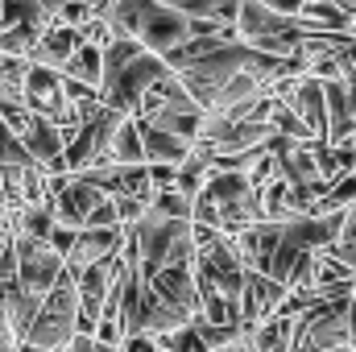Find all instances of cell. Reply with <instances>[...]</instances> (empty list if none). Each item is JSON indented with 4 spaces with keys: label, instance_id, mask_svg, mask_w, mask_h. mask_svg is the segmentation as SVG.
Masks as SVG:
<instances>
[{
    "label": "cell",
    "instance_id": "obj_1",
    "mask_svg": "<svg viewBox=\"0 0 356 352\" xmlns=\"http://www.w3.org/2000/svg\"><path fill=\"white\" fill-rule=\"evenodd\" d=\"M104 21L112 33H129L154 54H166L191 38V17H182L166 0H116Z\"/></svg>",
    "mask_w": 356,
    "mask_h": 352
},
{
    "label": "cell",
    "instance_id": "obj_22",
    "mask_svg": "<svg viewBox=\"0 0 356 352\" xmlns=\"http://www.w3.org/2000/svg\"><path fill=\"white\" fill-rule=\"evenodd\" d=\"M116 352H158V340L145 336V332H129V336H120Z\"/></svg>",
    "mask_w": 356,
    "mask_h": 352
},
{
    "label": "cell",
    "instance_id": "obj_27",
    "mask_svg": "<svg viewBox=\"0 0 356 352\" xmlns=\"http://www.w3.org/2000/svg\"><path fill=\"white\" fill-rule=\"evenodd\" d=\"M266 352H290V340H286V344H273V349H266Z\"/></svg>",
    "mask_w": 356,
    "mask_h": 352
},
{
    "label": "cell",
    "instance_id": "obj_6",
    "mask_svg": "<svg viewBox=\"0 0 356 352\" xmlns=\"http://www.w3.org/2000/svg\"><path fill=\"white\" fill-rule=\"evenodd\" d=\"M286 298V282L269 278L261 269H245V282H241V323H257L277 311V303Z\"/></svg>",
    "mask_w": 356,
    "mask_h": 352
},
{
    "label": "cell",
    "instance_id": "obj_13",
    "mask_svg": "<svg viewBox=\"0 0 356 352\" xmlns=\"http://www.w3.org/2000/svg\"><path fill=\"white\" fill-rule=\"evenodd\" d=\"M108 162H120V166L145 162V154H141V133H137V120H133V116H120V125L112 129V137H108Z\"/></svg>",
    "mask_w": 356,
    "mask_h": 352
},
{
    "label": "cell",
    "instance_id": "obj_5",
    "mask_svg": "<svg viewBox=\"0 0 356 352\" xmlns=\"http://www.w3.org/2000/svg\"><path fill=\"white\" fill-rule=\"evenodd\" d=\"M21 145H25V154L42 166V175H58V170H67V162H63V133H58L54 120L29 112V125L21 129Z\"/></svg>",
    "mask_w": 356,
    "mask_h": 352
},
{
    "label": "cell",
    "instance_id": "obj_3",
    "mask_svg": "<svg viewBox=\"0 0 356 352\" xmlns=\"http://www.w3.org/2000/svg\"><path fill=\"white\" fill-rule=\"evenodd\" d=\"M13 253H17V282L29 290V294H46L54 286V278L63 273V257L38 241V237H25V232H13Z\"/></svg>",
    "mask_w": 356,
    "mask_h": 352
},
{
    "label": "cell",
    "instance_id": "obj_21",
    "mask_svg": "<svg viewBox=\"0 0 356 352\" xmlns=\"http://www.w3.org/2000/svg\"><path fill=\"white\" fill-rule=\"evenodd\" d=\"M63 352H116V344H104L88 332H71V340L63 344Z\"/></svg>",
    "mask_w": 356,
    "mask_h": 352
},
{
    "label": "cell",
    "instance_id": "obj_25",
    "mask_svg": "<svg viewBox=\"0 0 356 352\" xmlns=\"http://www.w3.org/2000/svg\"><path fill=\"white\" fill-rule=\"evenodd\" d=\"M261 4H269V8L282 13V17H294V13L302 8V0H261Z\"/></svg>",
    "mask_w": 356,
    "mask_h": 352
},
{
    "label": "cell",
    "instance_id": "obj_7",
    "mask_svg": "<svg viewBox=\"0 0 356 352\" xmlns=\"http://www.w3.org/2000/svg\"><path fill=\"white\" fill-rule=\"evenodd\" d=\"M145 290L158 294L170 307H182L186 315H199V290H195V278H191L186 265H158L145 278Z\"/></svg>",
    "mask_w": 356,
    "mask_h": 352
},
{
    "label": "cell",
    "instance_id": "obj_18",
    "mask_svg": "<svg viewBox=\"0 0 356 352\" xmlns=\"http://www.w3.org/2000/svg\"><path fill=\"white\" fill-rule=\"evenodd\" d=\"M91 17H95V8H91V0H67V4H58L54 8V21H63V25H88Z\"/></svg>",
    "mask_w": 356,
    "mask_h": 352
},
{
    "label": "cell",
    "instance_id": "obj_23",
    "mask_svg": "<svg viewBox=\"0 0 356 352\" xmlns=\"http://www.w3.org/2000/svg\"><path fill=\"white\" fill-rule=\"evenodd\" d=\"M75 232H79V228H67V224H54V228H50V237H46V245H50V249H54V253L63 257V253L71 249V241H75Z\"/></svg>",
    "mask_w": 356,
    "mask_h": 352
},
{
    "label": "cell",
    "instance_id": "obj_12",
    "mask_svg": "<svg viewBox=\"0 0 356 352\" xmlns=\"http://www.w3.org/2000/svg\"><path fill=\"white\" fill-rule=\"evenodd\" d=\"M186 319H191V315H186L182 307H170V303H162L158 294L145 290V298H141V315H137V332H145V336H162V332L182 328Z\"/></svg>",
    "mask_w": 356,
    "mask_h": 352
},
{
    "label": "cell",
    "instance_id": "obj_10",
    "mask_svg": "<svg viewBox=\"0 0 356 352\" xmlns=\"http://www.w3.org/2000/svg\"><path fill=\"white\" fill-rule=\"evenodd\" d=\"M133 120H137V133H141V154H145V162H182V158H186L191 141H182L175 133H166V129L141 120V116H133Z\"/></svg>",
    "mask_w": 356,
    "mask_h": 352
},
{
    "label": "cell",
    "instance_id": "obj_15",
    "mask_svg": "<svg viewBox=\"0 0 356 352\" xmlns=\"http://www.w3.org/2000/svg\"><path fill=\"white\" fill-rule=\"evenodd\" d=\"M253 186H249V178L245 170H207L203 178V195L220 207V203H232V199H241V195H249Z\"/></svg>",
    "mask_w": 356,
    "mask_h": 352
},
{
    "label": "cell",
    "instance_id": "obj_16",
    "mask_svg": "<svg viewBox=\"0 0 356 352\" xmlns=\"http://www.w3.org/2000/svg\"><path fill=\"white\" fill-rule=\"evenodd\" d=\"M269 129H273V133H286V137H298V141L311 137V129L298 120V112H294L286 99H273V108H269Z\"/></svg>",
    "mask_w": 356,
    "mask_h": 352
},
{
    "label": "cell",
    "instance_id": "obj_2",
    "mask_svg": "<svg viewBox=\"0 0 356 352\" xmlns=\"http://www.w3.org/2000/svg\"><path fill=\"white\" fill-rule=\"evenodd\" d=\"M166 75H170V63H166L162 54H154V50H141V54H133V58H129V63H124V67L99 88V99H104L108 108L133 116L137 99L154 88L158 79H166Z\"/></svg>",
    "mask_w": 356,
    "mask_h": 352
},
{
    "label": "cell",
    "instance_id": "obj_9",
    "mask_svg": "<svg viewBox=\"0 0 356 352\" xmlns=\"http://www.w3.org/2000/svg\"><path fill=\"white\" fill-rule=\"evenodd\" d=\"M104 199V191L99 186H91L83 182L79 175L67 178V186L54 195V224H67V228H83V220H88V211Z\"/></svg>",
    "mask_w": 356,
    "mask_h": 352
},
{
    "label": "cell",
    "instance_id": "obj_20",
    "mask_svg": "<svg viewBox=\"0 0 356 352\" xmlns=\"http://www.w3.org/2000/svg\"><path fill=\"white\" fill-rule=\"evenodd\" d=\"M112 203H116V220H120V224H133V220L149 207V203L137 199V195H112Z\"/></svg>",
    "mask_w": 356,
    "mask_h": 352
},
{
    "label": "cell",
    "instance_id": "obj_14",
    "mask_svg": "<svg viewBox=\"0 0 356 352\" xmlns=\"http://www.w3.org/2000/svg\"><path fill=\"white\" fill-rule=\"evenodd\" d=\"M63 75H71V79H79V83H88V88L99 91V75H104L99 46H95V42H79V46H75V54L63 63Z\"/></svg>",
    "mask_w": 356,
    "mask_h": 352
},
{
    "label": "cell",
    "instance_id": "obj_11",
    "mask_svg": "<svg viewBox=\"0 0 356 352\" xmlns=\"http://www.w3.org/2000/svg\"><path fill=\"white\" fill-rule=\"evenodd\" d=\"M294 17L307 33H348V8H340L336 0H302Z\"/></svg>",
    "mask_w": 356,
    "mask_h": 352
},
{
    "label": "cell",
    "instance_id": "obj_26",
    "mask_svg": "<svg viewBox=\"0 0 356 352\" xmlns=\"http://www.w3.org/2000/svg\"><path fill=\"white\" fill-rule=\"evenodd\" d=\"M348 344L356 349V311H348Z\"/></svg>",
    "mask_w": 356,
    "mask_h": 352
},
{
    "label": "cell",
    "instance_id": "obj_8",
    "mask_svg": "<svg viewBox=\"0 0 356 352\" xmlns=\"http://www.w3.org/2000/svg\"><path fill=\"white\" fill-rule=\"evenodd\" d=\"M83 38H79V29L75 25H63V21H46L42 25V33H38V42L29 46V63H42V67H54V71H63V63L75 54V46H79Z\"/></svg>",
    "mask_w": 356,
    "mask_h": 352
},
{
    "label": "cell",
    "instance_id": "obj_19",
    "mask_svg": "<svg viewBox=\"0 0 356 352\" xmlns=\"http://www.w3.org/2000/svg\"><path fill=\"white\" fill-rule=\"evenodd\" d=\"M108 224H120V220H116V203H112V195H104V199L91 207L88 220H83V228H108Z\"/></svg>",
    "mask_w": 356,
    "mask_h": 352
},
{
    "label": "cell",
    "instance_id": "obj_29",
    "mask_svg": "<svg viewBox=\"0 0 356 352\" xmlns=\"http://www.w3.org/2000/svg\"><path fill=\"white\" fill-rule=\"evenodd\" d=\"M353 120H356V108H353Z\"/></svg>",
    "mask_w": 356,
    "mask_h": 352
},
{
    "label": "cell",
    "instance_id": "obj_4",
    "mask_svg": "<svg viewBox=\"0 0 356 352\" xmlns=\"http://www.w3.org/2000/svg\"><path fill=\"white\" fill-rule=\"evenodd\" d=\"M120 245H124V224L79 228L75 241H71V249L63 253V273H67V278H79L88 265L104 262V257H112V253H120Z\"/></svg>",
    "mask_w": 356,
    "mask_h": 352
},
{
    "label": "cell",
    "instance_id": "obj_17",
    "mask_svg": "<svg viewBox=\"0 0 356 352\" xmlns=\"http://www.w3.org/2000/svg\"><path fill=\"white\" fill-rule=\"evenodd\" d=\"M149 207H154L158 216H166V220H191V199L178 195L175 186H158V191L149 195Z\"/></svg>",
    "mask_w": 356,
    "mask_h": 352
},
{
    "label": "cell",
    "instance_id": "obj_30",
    "mask_svg": "<svg viewBox=\"0 0 356 352\" xmlns=\"http://www.w3.org/2000/svg\"><path fill=\"white\" fill-rule=\"evenodd\" d=\"M353 175H356V166H353Z\"/></svg>",
    "mask_w": 356,
    "mask_h": 352
},
{
    "label": "cell",
    "instance_id": "obj_28",
    "mask_svg": "<svg viewBox=\"0 0 356 352\" xmlns=\"http://www.w3.org/2000/svg\"><path fill=\"white\" fill-rule=\"evenodd\" d=\"M348 307L356 311V278H353V294H348Z\"/></svg>",
    "mask_w": 356,
    "mask_h": 352
},
{
    "label": "cell",
    "instance_id": "obj_24",
    "mask_svg": "<svg viewBox=\"0 0 356 352\" xmlns=\"http://www.w3.org/2000/svg\"><path fill=\"white\" fill-rule=\"evenodd\" d=\"M340 237H344V241H356V199L344 207V228H340Z\"/></svg>",
    "mask_w": 356,
    "mask_h": 352
}]
</instances>
